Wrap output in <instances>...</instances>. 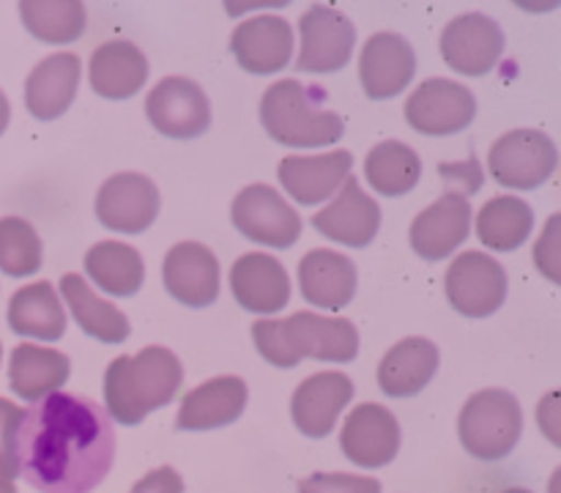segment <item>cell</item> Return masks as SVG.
Returning <instances> with one entry per match:
<instances>
[{"instance_id": "1", "label": "cell", "mask_w": 561, "mask_h": 493, "mask_svg": "<svg viewBox=\"0 0 561 493\" xmlns=\"http://www.w3.org/2000/svg\"><path fill=\"white\" fill-rule=\"evenodd\" d=\"M115 431L91 398L53 392L22 409L11 436L16 477L38 493H91L110 474Z\"/></svg>"}, {"instance_id": "2", "label": "cell", "mask_w": 561, "mask_h": 493, "mask_svg": "<svg viewBox=\"0 0 561 493\" xmlns=\"http://www.w3.org/2000/svg\"><path fill=\"white\" fill-rule=\"evenodd\" d=\"M184 383V365L164 345H148L131 356H118L104 372V411L110 420L131 427L151 411L164 409Z\"/></svg>"}, {"instance_id": "3", "label": "cell", "mask_w": 561, "mask_h": 493, "mask_svg": "<svg viewBox=\"0 0 561 493\" xmlns=\"http://www.w3.org/2000/svg\"><path fill=\"white\" fill-rule=\"evenodd\" d=\"M252 343L274 367H296L301 359L351 362L359 354V332L354 321L318 316L312 310L294 312L285 321H255Z\"/></svg>"}, {"instance_id": "4", "label": "cell", "mask_w": 561, "mask_h": 493, "mask_svg": "<svg viewBox=\"0 0 561 493\" xmlns=\"http://www.w3.org/2000/svg\"><path fill=\"white\" fill-rule=\"evenodd\" d=\"M318 93L299 80H277L261 99V124L288 148H327L343 140L345 121L316 102Z\"/></svg>"}, {"instance_id": "5", "label": "cell", "mask_w": 561, "mask_h": 493, "mask_svg": "<svg viewBox=\"0 0 561 493\" xmlns=\"http://www.w3.org/2000/svg\"><path fill=\"white\" fill-rule=\"evenodd\" d=\"M524 433V411L507 389H482L460 409L458 436L466 452L477 460H502L518 447Z\"/></svg>"}, {"instance_id": "6", "label": "cell", "mask_w": 561, "mask_h": 493, "mask_svg": "<svg viewBox=\"0 0 561 493\" xmlns=\"http://www.w3.org/2000/svg\"><path fill=\"white\" fill-rule=\"evenodd\" d=\"M559 164L557 142L540 129H513L499 137L488 153V170L496 184L529 192L546 184Z\"/></svg>"}, {"instance_id": "7", "label": "cell", "mask_w": 561, "mask_h": 493, "mask_svg": "<svg viewBox=\"0 0 561 493\" xmlns=\"http://www.w3.org/2000/svg\"><path fill=\"white\" fill-rule=\"evenodd\" d=\"M230 219L244 239L277 250H288L301 236V217L296 208L268 184L244 186L233 197Z\"/></svg>"}, {"instance_id": "8", "label": "cell", "mask_w": 561, "mask_h": 493, "mask_svg": "<svg viewBox=\"0 0 561 493\" xmlns=\"http://www.w3.org/2000/svg\"><path fill=\"white\" fill-rule=\"evenodd\" d=\"M444 290L460 316L488 318L507 299V272L488 252H463L449 263Z\"/></svg>"}, {"instance_id": "9", "label": "cell", "mask_w": 561, "mask_h": 493, "mask_svg": "<svg viewBox=\"0 0 561 493\" xmlns=\"http://www.w3.org/2000/svg\"><path fill=\"white\" fill-rule=\"evenodd\" d=\"M146 115L159 135L192 140L211 126V102L190 77H164L148 93Z\"/></svg>"}, {"instance_id": "10", "label": "cell", "mask_w": 561, "mask_h": 493, "mask_svg": "<svg viewBox=\"0 0 561 493\" xmlns=\"http://www.w3.org/2000/svg\"><path fill=\"white\" fill-rule=\"evenodd\" d=\"M403 110L405 121L414 131L447 137L469 129L477 115V99L460 82L447 80V77H433L411 93Z\"/></svg>"}, {"instance_id": "11", "label": "cell", "mask_w": 561, "mask_h": 493, "mask_svg": "<svg viewBox=\"0 0 561 493\" xmlns=\"http://www.w3.org/2000/svg\"><path fill=\"white\" fill-rule=\"evenodd\" d=\"M301 47H299V66L301 71L310 74H332L343 69L351 60L356 47V27L343 11L334 5H310L299 20Z\"/></svg>"}, {"instance_id": "12", "label": "cell", "mask_w": 561, "mask_h": 493, "mask_svg": "<svg viewBox=\"0 0 561 493\" xmlns=\"http://www.w3.org/2000/svg\"><path fill=\"white\" fill-rule=\"evenodd\" d=\"M159 190L142 173H115L99 186L96 217L104 228L115 233L137 236L153 225L159 217Z\"/></svg>"}, {"instance_id": "13", "label": "cell", "mask_w": 561, "mask_h": 493, "mask_svg": "<svg viewBox=\"0 0 561 493\" xmlns=\"http://www.w3.org/2000/svg\"><path fill=\"white\" fill-rule=\"evenodd\" d=\"M504 53V33L488 14H460L442 31V58L466 77H482L496 69Z\"/></svg>"}, {"instance_id": "14", "label": "cell", "mask_w": 561, "mask_h": 493, "mask_svg": "<svg viewBox=\"0 0 561 493\" xmlns=\"http://www.w3.org/2000/svg\"><path fill=\"white\" fill-rule=\"evenodd\" d=\"M164 290L184 307H211L219 296V261L201 241H179L162 261Z\"/></svg>"}, {"instance_id": "15", "label": "cell", "mask_w": 561, "mask_h": 493, "mask_svg": "<svg viewBox=\"0 0 561 493\" xmlns=\"http://www.w3.org/2000/svg\"><path fill=\"white\" fill-rule=\"evenodd\" d=\"M416 74V55L409 38L381 31L370 36L359 55L362 91L370 99H392L409 88Z\"/></svg>"}, {"instance_id": "16", "label": "cell", "mask_w": 561, "mask_h": 493, "mask_svg": "<svg viewBox=\"0 0 561 493\" xmlns=\"http://www.w3.org/2000/svg\"><path fill=\"white\" fill-rule=\"evenodd\" d=\"M354 400V381L345 372H312L296 387L290 398V416L296 431L307 438H323L334 431L345 405Z\"/></svg>"}, {"instance_id": "17", "label": "cell", "mask_w": 561, "mask_h": 493, "mask_svg": "<svg viewBox=\"0 0 561 493\" xmlns=\"http://www.w3.org/2000/svg\"><path fill=\"white\" fill-rule=\"evenodd\" d=\"M340 449L351 463L365 469H381L392 463L400 449L398 420L381 403L356 405L340 433Z\"/></svg>"}, {"instance_id": "18", "label": "cell", "mask_w": 561, "mask_h": 493, "mask_svg": "<svg viewBox=\"0 0 561 493\" xmlns=\"http://www.w3.org/2000/svg\"><path fill=\"white\" fill-rule=\"evenodd\" d=\"M230 53L250 74H274L294 58V27L277 14L250 16L230 36Z\"/></svg>"}, {"instance_id": "19", "label": "cell", "mask_w": 561, "mask_h": 493, "mask_svg": "<svg viewBox=\"0 0 561 493\" xmlns=\"http://www.w3.org/2000/svg\"><path fill=\"white\" fill-rule=\"evenodd\" d=\"M312 225L329 241L345 246H367L381 228V206L362 190L354 175H348L334 200L312 217Z\"/></svg>"}, {"instance_id": "20", "label": "cell", "mask_w": 561, "mask_h": 493, "mask_svg": "<svg viewBox=\"0 0 561 493\" xmlns=\"http://www.w3.org/2000/svg\"><path fill=\"white\" fill-rule=\"evenodd\" d=\"M471 233L469 197L444 192L436 203L416 214L411 222V246L420 257L436 263L453 255Z\"/></svg>"}, {"instance_id": "21", "label": "cell", "mask_w": 561, "mask_h": 493, "mask_svg": "<svg viewBox=\"0 0 561 493\" xmlns=\"http://www.w3.org/2000/svg\"><path fill=\"white\" fill-rule=\"evenodd\" d=\"M354 168V153L351 151H329L312 153V157H285L279 162L277 179L288 197H294L301 206H316L329 200L340 192V186L348 181Z\"/></svg>"}, {"instance_id": "22", "label": "cell", "mask_w": 561, "mask_h": 493, "mask_svg": "<svg viewBox=\"0 0 561 493\" xmlns=\"http://www.w3.org/2000/svg\"><path fill=\"white\" fill-rule=\"evenodd\" d=\"M230 290L239 307L272 316L288 307L290 277L283 263L266 252H247L230 268Z\"/></svg>"}, {"instance_id": "23", "label": "cell", "mask_w": 561, "mask_h": 493, "mask_svg": "<svg viewBox=\"0 0 561 493\" xmlns=\"http://www.w3.org/2000/svg\"><path fill=\"white\" fill-rule=\"evenodd\" d=\"M247 394H250V389H247L244 378H211V381L201 383L181 398L175 425L181 431H217V427L230 425L244 414Z\"/></svg>"}, {"instance_id": "24", "label": "cell", "mask_w": 561, "mask_h": 493, "mask_svg": "<svg viewBox=\"0 0 561 493\" xmlns=\"http://www.w3.org/2000/svg\"><path fill=\"white\" fill-rule=\"evenodd\" d=\"M82 64L75 53H55L38 60L25 80V107L33 118L55 121L71 107L80 88Z\"/></svg>"}, {"instance_id": "25", "label": "cell", "mask_w": 561, "mask_h": 493, "mask_svg": "<svg viewBox=\"0 0 561 493\" xmlns=\"http://www.w3.org/2000/svg\"><path fill=\"white\" fill-rule=\"evenodd\" d=\"M356 266L334 250H310L299 261V290L307 305L343 310L356 296Z\"/></svg>"}, {"instance_id": "26", "label": "cell", "mask_w": 561, "mask_h": 493, "mask_svg": "<svg viewBox=\"0 0 561 493\" xmlns=\"http://www.w3.org/2000/svg\"><path fill=\"white\" fill-rule=\"evenodd\" d=\"M88 80L102 99L121 102L146 85L148 58L131 42H104L93 49L88 64Z\"/></svg>"}, {"instance_id": "27", "label": "cell", "mask_w": 561, "mask_h": 493, "mask_svg": "<svg viewBox=\"0 0 561 493\" xmlns=\"http://www.w3.org/2000/svg\"><path fill=\"white\" fill-rule=\"evenodd\" d=\"M438 370V348L427 337H405L383 354L378 365V387L389 398L420 394Z\"/></svg>"}, {"instance_id": "28", "label": "cell", "mask_w": 561, "mask_h": 493, "mask_svg": "<svg viewBox=\"0 0 561 493\" xmlns=\"http://www.w3.org/2000/svg\"><path fill=\"white\" fill-rule=\"evenodd\" d=\"M69 356L55 348H42L36 343H20L11 351L9 387L22 400L36 403V400L47 398V394L60 392V387L69 381Z\"/></svg>"}, {"instance_id": "29", "label": "cell", "mask_w": 561, "mask_h": 493, "mask_svg": "<svg viewBox=\"0 0 561 493\" xmlns=\"http://www.w3.org/2000/svg\"><path fill=\"white\" fill-rule=\"evenodd\" d=\"M5 321H9L11 332L22 334V337L47 340V343L60 340L66 332V312L60 307L58 290L47 279L22 285L9 299Z\"/></svg>"}, {"instance_id": "30", "label": "cell", "mask_w": 561, "mask_h": 493, "mask_svg": "<svg viewBox=\"0 0 561 493\" xmlns=\"http://www.w3.org/2000/svg\"><path fill=\"white\" fill-rule=\"evenodd\" d=\"M60 296L85 334L107 345H118L129 337V318L115 305L99 299L80 274L69 272L60 277Z\"/></svg>"}, {"instance_id": "31", "label": "cell", "mask_w": 561, "mask_h": 493, "mask_svg": "<svg viewBox=\"0 0 561 493\" xmlns=\"http://www.w3.org/2000/svg\"><path fill=\"white\" fill-rule=\"evenodd\" d=\"M85 274L110 296H135L146 279V263L124 241H99L85 252Z\"/></svg>"}, {"instance_id": "32", "label": "cell", "mask_w": 561, "mask_h": 493, "mask_svg": "<svg viewBox=\"0 0 561 493\" xmlns=\"http://www.w3.org/2000/svg\"><path fill=\"white\" fill-rule=\"evenodd\" d=\"M535 230V211L526 200L513 195L491 197L477 214V236L488 250L513 252Z\"/></svg>"}, {"instance_id": "33", "label": "cell", "mask_w": 561, "mask_h": 493, "mask_svg": "<svg viewBox=\"0 0 561 493\" xmlns=\"http://www.w3.org/2000/svg\"><path fill=\"white\" fill-rule=\"evenodd\" d=\"M365 179L383 197L409 195L422 179L420 153L400 140L378 142L365 159Z\"/></svg>"}, {"instance_id": "34", "label": "cell", "mask_w": 561, "mask_h": 493, "mask_svg": "<svg viewBox=\"0 0 561 493\" xmlns=\"http://www.w3.org/2000/svg\"><path fill=\"white\" fill-rule=\"evenodd\" d=\"M22 25L44 44H71L85 31V5L80 0H22Z\"/></svg>"}, {"instance_id": "35", "label": "cell", "mask_w": 561, "mask_h": 493, "mask_svg": "<svg viewBox=\"0 0 561 493\" xmlns=\"http://www.w3.org/2000/svg\"><path fill=\"white\" fill-rule=\"evenodd\" d=\"M42 268V239L22 217L0 219V272L9 277H31Z\"/></svg>"}, {"instance_id": "36", "label": "cell", "mask_w": 561, "mask_h": 493, "mask_svg": "<svg viewBox=\"0 0 561 493\" xmlns=\"http://www.w3.org/2000/svg\"><path fill=\"white\" fill-rule=\"evenodd\" d=\"M299 493H381L376 477L345 474V471H318L299 482Z\"/></svg>"}, {"instance_id": "37", "label": "cell", "mask_w": 561, "mask_h": 493, "mask_svg": "<svg viewBox=\"0 0 561 493\" xmlns=\"http://www.w3.org/2000/svg\"><path fill=\"white\" fill-rule=\"evenodd\" d=\"M559 214L548 219L540 241L535 244V263L540 274H546L551 283H559Z\"/></svg>"}, {"instance_id": "38", "label": "cell", "mask_w": 561, "mask_h": 493, "mask_svg": "<svg viewBox=\"0 0 561 493\" xmlns=\"http://www.w3.org/2000/svg\"><path fill=\"white\" fill-rule=\"evenodd\" d=\"M438 173L444 175L447 186H453V190H447V192H453V195L466 197L482 186V168L474 157L466 159V162H458V164H442V168H438Z\"/></svg>"}, {"instance_id": "39", "label": "cell", "mask_w": 561, "mask_h": 493, "mask_svg": "<svg viewBox=\"0 0 561 493\" xmlns=\"http://www.w3.org/2000/svg\"><path fill=\"white\" fill-rule=\"evenodd\" d=\"M129 493H184V480L173 466H159L135 482Z\"/></svg>"}, {"instance_id": "40", "label": "cell", "mask_w": 561, "mask_h": 493, "mask_svg": "<svg viewBox=\"0 0 561 493\" xmlns=\"http://www.w3.org/2000/svg\"><path fill=\"white\" fill-rule=\"evenodd\" d=\"M20 414H22L20 405L0 398V463L11 471H14V463H11V436H14V427H16V420H20Z\"/></svg>"}, {"instance_id": "41", "label": "cell", "mask_w": 561, "mask_h": 493, "mask_svg": "<svg viewBox=\"0 0 561 493\" xmlns=\"http://www.w3.org/2000/svg\"><path fill=\"white\" fill-rule=\"evenodd\" d=\"M16 474L11 469H5L3 463H0V493H16V485H14Z\"/></svg>"}, {"instance_id": "42", "label": "cell", "mask_w": 561, "mask_h": 493, "mask_svg": "<svg viewBox=\"0 0 561 493\" xmlns=\"http://www.w3.org/2000/svg\"><path fill=\"white\" fill-rule=\"evenodd\" d=\"M9 121H11V104L9 99H5V93L0 91V135L9 129Z\"/></svg>"}, {"instance_id": "43", "label": "cell", "mask_w": 561, "mask_h": 493, "mask_svg": "<svg viewBox=\"0 0 561 493\" xmlns=\"http://www.w3.org/2000/svg\"><path fill=\"white\" fill-rule=\"evenodd\" d=\"M502 493H531L529 488H507V491H502Z\"/></svg>"}, {"instance_id": "44", "label": "cell", "mask_w": 561, "mask_h": 493, "mask_svg": "<svg viewBox=\"0 0 561 493\" xmlns=\"http://www.w3.org/2000/svg\"><path fill=\"white\" fill-rule=\"evenodd\" d=\"M0 362H3V345H0Z\"/></svg>"}]
</instances>
